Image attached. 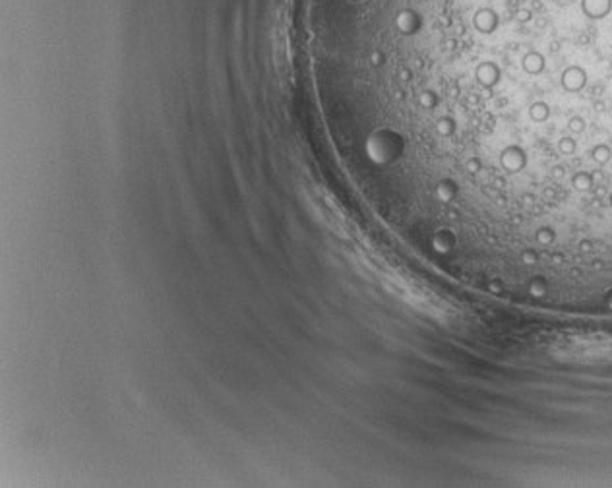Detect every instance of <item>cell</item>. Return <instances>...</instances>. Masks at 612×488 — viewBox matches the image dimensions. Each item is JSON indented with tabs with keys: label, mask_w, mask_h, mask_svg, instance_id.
Masks as SVG:
<instances>
[{
	"label": "cell",
	"mask_w": 612,
	"mask_h": 488,
	"mask_svg": "<svg viewBox=\"0 0 612 488\" xmlns=\"http://www.w3.org/2000/svg\"><path fill=\"white\" fill-rule=\"evenodd\" d=\"M562 84L566 90H579L585 84V72L581 68H570L562 76Z\"/></svg>",
	"instance_id": "cell-1"
},
{
	"label": "cell",
	"mask_w": 612,
	"mask_h": 488,
	"mask_svg": "<svg viewBox=\"0 0 612 488\" xmlns=\"http://www.w3.org/2000/svg\"><path fill=\"white\" fill-rule=\"evenodd\" d=\"M498 76H500V72H498V70H496V66H494V64H490V62H483V64L477 68V78H479V82H481V84H485V86H492V84H496Z\"/></svg>",
	"instance_id": "cell-2"
},
{
	"label": "cell",
	"mask_w": 612,
	"mask_h": 488,
	"mask_svg": "<svg viewBox=\"0 0 612 488\" xmlns=\"http://www.w3.org/2000/svg\"><path fill=\"white\" fill-rule=\"evenodd\" d=\"M475 23H477V27L481 29V31H492V27H494V23H496V16L490 12V10H485V12H479L477 14V18H475Z\"/></svg>",
	"instance_id": "cell-3"
},
{
	"label": "cell",
	"mask_w": 612,
	"mask_h": 488,
	"mask_svg": "<svg viewBox=\"0 0 612 488\" xmlns=\"http://www.w3.org/2000/svg\"><path fill=\"white\" fill-rule=\"evenodd\" d=\"M542 66H544V60H542V56L540 54H527L525 58H523V68L527 70L529 74H537L542 70Z\"/></svg>",
	"instance_id": "cell-4"
},
{
	"label": "cell",
	"mask_w": 612,
	"mask_h": 488,
	"mask_svg": "<svg viewBox=\"0 0 612 488\" xmlns=\"http://www.w3.org/2000/svg\"><path fill=\"white\" fill-rule=\"evenodd\" d=\"M529 114L533 120H544L548 116V107L544 103H535L533 107L529 108Z\"/></svg>",
	"instance_id": "cell-5"
},
{
	"label": "cell",
	"mask_w": 612,
	"mask_h": 488,
	"mask_svg": "<svg viewBox=\"0 0 612 488\" xmlns=\"http://www.w3.org/2000/svg\"><path fill=\"white\" fill-rule=\"evenodd\" d=\"M574 186H576L577 190H589V188L593 186V181H591V177H589V175H585V173H577L576 177H574Z\"/></svg>",
	"instance_id": "cell-6"
},
{
	"label": "cell",
	"mask_w": 612,
	"mask_h": 488,
	"mask_svg": "<svg viewBox=\"0 0 612 488\" xmlns=\"http://www.w3.org/2000/svg\"><path fill=\"white\" fill-rule=\"evenodd\" d=\"M593 159L597 163H607L611 159V149L607 145H597L593 149Z\"/></svg>",
	"instance_id": "cell-7"
},
{
	"label": "cell",
	"mask_w": 612,
	"mask_h": 488,
	"mask_svg": "<svg viewBox=\"0 0 612 488\" xmlns=\"http://www.w3.org/2000/svg\"><path fill=\"white\" fill-rule=\"evenodd\" d=\"M558 147H560V151H564V153H572V151L576 149V144H574L570 138H562Z\"/></svg>",
	"instance_id": "cell-8"
},
{
	"label": "cell",
	"mask_w": 612,
	"mask_h": 488,
	"mask_svg": "<svg viewBox=\"0 0 612 488\" xmlns=\"http://www.w3.org/2000/svg\"><path fill=\"white\" fill-rule=\"evenodd\" d=\"M570 130H574V132H583V130H585L583 120H581V118H572V120H570Z\"/></svg>",
	"instance_id": "cell-9"
}]
</instances>
